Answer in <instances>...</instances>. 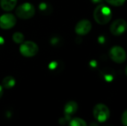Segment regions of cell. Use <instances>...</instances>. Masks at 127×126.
<instances>
[{
	"mask_svg": "<svg viewBox=\"0 0 127 126\" xmlns=\"http://www.w3.org/2000/svg\"><path fill=\"white\" fill-rule=\"evenodd\" d=\"M93 115L97 122L104 123L109 118L110 111L106 105L99 103L95 106L93 109Z\"/></svg>",
	"mask_w": 127,
	"mask_h": 126,
	"instance_id": "cell-4",
	"label": "cell"
},
{
	"mask_svg": "<svg viewBox=\"0 0 127 126\" xmlns=\"http://www.w3.org/2000/svg\"><path fill=\"white\" fill-rule=\"evenodd\" d=\"M92 28L91 22L88 19H82L75 25V33L79 36H84L88 34Z\"/></svg>",
	"mask_w": 127,
	"mask_h": 126,
	"instance_id": "cell-8",
	"label": "cell"
},
{
	"mask_svg": "<svg viewBox=\"0 0 127 126\" xmlns=\"http://www.w3.org/2000/svg\"><path fill=\"white\" fill-rule=\"evenodd\" d=\"M78 109V105L74 101H69L68 102L65 107H64V114L66 119H69L76 114Z\"/></svg>",
	"mask_w": 127,
	"mask_h": 126,
	"instance_id": "cell-9",
	"label": "cell"
},
{
	"mask_svg": "<svg viewBox=\"0 0 127 126\" xmlns=\"http://www.w3.org/2000/svg\"><path fill=\"white\" fill-rule=\"evenodd\" d=\"M17 3V0H0L1 8L4 11H11L14 9Z\"/></svg>",
	"mask_w": 127,
	"mask_h": 126,
	"instance_id": "cell-10",
	"label": "cell"
},
{
	"mask_svg": "<svg viewBox=\"0 0 127 126\" xmlns=\"http://www.w3.org/2000/svg\"><path fill=\"white\" fill-rule=\"evenodd\" d=\"M19 52L25 57H33L38 53L39 47L34 42H23L20 44Z\"/></svg>",
	"mask_w": 127,
	"mask_h": 126,
	"instance_id": "cell-3",
	"label": "cell"
},
{
	"mask_svg": "<svg viewBox=\"0 0 127 126\" xmlns=\"http://www.w3.org/2000/svg\"><path fill=\"white\" fill-rule=\"evenodd\" d=\"M16 85V79L11 76H5L2 80V87L7 89L12 88Z\"/></svg>",
	"mask_w": 127,
	"mask_h": 126,
	"instance_id": "cell-11",
	"label": "cell"
},
{
	"mask_svg": "<svg viewBox=\"0 0 127 126\" xmlns=\"http://www.w3.org/2000/svg\"><path fill=\"white\" fill-rule=\"evenodd\" d=\"M16 19L12 13H4L0 16V28L3 30H8L15 26Z\"/></svg>",
	"mask_w": 127,
	"mask_h": 126,
	"instance_id": "cell-7",
	"label": "cell"
},
{
	"mask_svg": "<svg viewBox=\"0 0 127 126\" xmlns=\"http://www.w3.org/2000/svg\"><path fill=\"white\" fill-rule=\"evenodd\" d=\"M94 19L97 23L103 25L109 22L112 19L111 9L104 4L98 5L94 11Z\"/></svg>",
	"mask_w": 127,
	"mask_h": 126,
	"instance_id": "cell-1",
	"label": "cell"
},
{
	"mask_svg": "<svg viewBox=\"0 0 127 126\" xmlns=\"http://www.w3.org/2000/svg\"><path fill=\"white\" fill-rule=\"evenodd\" d=\"M35 12L34 6L28 2L20 4L16 10V16L21 19H29L32 18L34 16Z\"/></svg>",
	"mask_w": 127,
	"mask_h": 126,
	"instance_id": "cell-2",
	"label": "cell"
},
{
	"mask_svg": "<svg viewBox=\"0 0 127 126\" xmlns=\"http://www.w3.org/2000/svg\"><path fill=\"white\" fill-rule=\"evenodd\" d=\"M13 40L15 43L16 44H21L22 42H24L25 37L24 35L20 33V32H16L13 34Z\"/></svg>",
	"mask_w": 127,
	"mask_h": 126,
	"instance_id": "cell-13",
	"label": "cell"
},
{
	"mask_svg": "<svg viewBox=\"0 0 127 126\" xmlns=\"http://www.w3.org/2000/svg\"><path fill=\"white\" fill-rule=\"evenodd\" d=\"M127 22L124 19H118L112 22L110 26V32L112 35L118 36L122 35L127 30Z\"/></svg>",
	"mask_w": 127,
	"mask_h": 126,
	"instance_id": "cell-6",
	"label": "cell"
},
{
	"mask_svg": "<svg viewBox=\"0 0 127 126\" xmlns=\"http://www.w3.org/2000/svg\"><path fill=\"white\" fill-rule=\"evenodd\" d=\"M2 95H3V87L2 85H0V98L2 97Z\"/></svg>",
	"mask_w": 127,
	"mask_h": 126,
	"instance_id": "cell-16",
	"label": "cell"
},
{
	"mask_svg": "<svg viewBox=\"0 0 127 126\" xmlns=\"http://www.w3.org/2000/svg\"><path fill=\"white\" fill-rule=\"evenodd\" d=\"M106 1L112 6L120 7L125 3L126 0H106Z\"/></svg>",
	"mask_w": 127,
	"mask_h": 126,
	"instance_id": "cell-14",
	"label": "cell"
},
{
	"mask_svg": "<svg viewBox=\"0 0 127 126\" xmlns=\"http://www.w3.org/2000/svg\"><path fill=\"white\" fill-rule=\"evenodd\" d=\"M110 59L115 63L121 64L126 61L127 53L125 50L121 46H113L109 52Z\"/></svg>",
	"mask_w": 127,
	"mask_h": 126,
	"instance_id": "cell-5",
	"label": "cell"
},
{
	"mask_svg": "<svg viewBox=\"0 0 127 126\" xmlns=\"http://www.w3.org/2000/svg\"><path fill=\"white\" fill-rule=\"evenodd\" d=\"M121 123L124 126H127V111H124L121 116Z\"/></svg>",
	"mask_w": 127,
	"mask_h": 126,
	"instance_id": "cell-15",
	"label": "cell"
},
{
	"mask_svg": "<svg viewBox=\"0 0 127 126\" xmlns=\"http://www.w3.org/2000/svg\"><path fill=\"white\" fill-rule=\"evenodd\" d=\"M69 126H87V124L86 121L83 120V119L76 117L70 121Z\"/></svg>",
	"mask_w": 127,
	"mask_h": 126,
	"instance_id": "cell-12",
	"label": "cell"
}]
</instances>
